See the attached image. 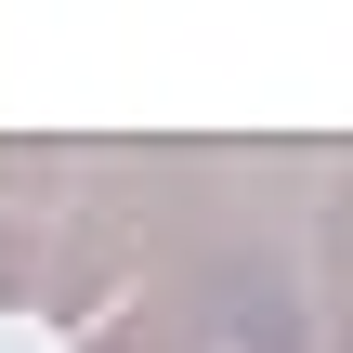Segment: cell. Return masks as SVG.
<instances>
[{
    "instance_id": "1",
    "label": "cell",
    "mask_w": 353,
    "mask_h": 353,
    "mask_svg": "<svg viewBox=\"0 0 353 353\" xmlns=\"http://www.w3.org/2000/svg\"><path fill=\"white\" fill-rule=\"evenodd\" d=\"M39 196H79V157H52V144H0V210H39Z\"/></svg>"
}]
</instances>
